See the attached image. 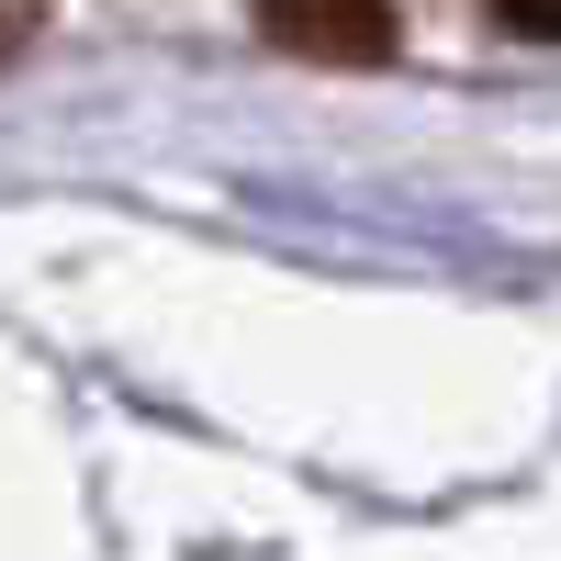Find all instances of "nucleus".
<instances>
[{
  "label": "nucleus",
  "mask_w": 561,
  "mask_h": 561,
  "mask_svg": "<svg viewBox=\"0 0 561 561\" xmlns=\"http://www.w3.org/2000/svg\"><path fill=\"white\" fill-rule=\"evenodd\" d=\"M280 45H304V57H393V23L382 12H270Z\"/></svg>",
  "instance_id": "f257e3e1"
},
{
  "label": "nucleus",
  "mask_w": 561,
  "mask_h": 561,
  "mask_svg": "<svg viewBox=\"0 0 561 561\" xmlns=\"http://www.w3.org/2000/svg\"><path fill=\"white\" fill-rule=\"evenodd\" d=\"M23 34H34V23H23V12H0V57H12V45H23Z\"/></svg>",
  "instance_id": "f03ea898"
}]
</instances>
